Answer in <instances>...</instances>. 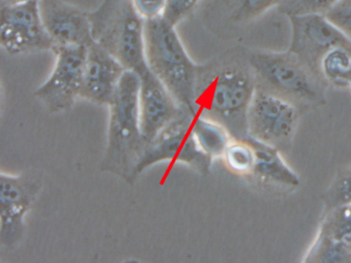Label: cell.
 I'll use <instances>...</instances> for the list:
<instances>
[{"label": "cell", "mask_w": 351, "mask_h": 263, "mask_svg": "<svg viewBox=\"0 0 351 263\" xmlns=\"http://www.w3.org/2000/svg\"><path fill=\"white\" fill-rule=\"evenodd\" d=\"M256 88L247 49L234 47L198 65L195 112L225 125L235 139L247 138L248 107Z\"/></svg>", "instance_id": "1"}, {"label": "cell", "mask_w": 351, "mask_h": 263, "mask_svg": "<svg viewBox=\"0 0 351 263\" xmlns=\"http://www.w3.org/2000/svg\"><path fill=\"white\" fill-rule=\"evenodd\" d=\"M108 107V140L100 171L133 184L138 177L137 166L147 146L141 131L139 76L136 72H124Z\"/></svg>", "instance_id": "2"}, {"label": "cell", "mask_w": 351, "mask_h": 263, "mask_svg": "<svg viewBox=\"0 0 351 263\" xmlns=\"http://www.w3.org/2000/svg\"><path fill=\"white\" fill-rule=\"evenodd\" d=\"M145 49L149 70L180 106L194 113L198 65L189 55L176 27L162 16L145 21Z\"/></svg>", "instance_id": "3"}, {"label": "cell", "mask_w": 351, "mask_h": 263, "mask_svg": "<svg viewBox=\"0 0 351 263\" xmlns=\"http://www.w3.org/2000/svg\"><path fill=\"white\" fill-rule=\"evenodd\" d=\"M247 55L258 86L293 101L299 107L326 104L328 82L289 49H247Z\"/></svg>", "instance_id": "4"}, {"label": "cell", "mask_w": 351, "mask_h": 263, "mask_svg": "<svg viewBox=\"0 0 351 263\" xmlns=\"http://www.w3.org/2000/svg\"><path fill=\"white\" fill-rule=\"evenodd\" d=\"M94 41L116 58L125 69L137 74L147 69L145 23L132 0H102L89 12Z\"/></svg>", "instance_id": "5"}, {"label": "cell", "mask_w": 351, "mask_h": 263, "mask_svg": "<svg viewBox=\"0 0 351 263\" xmlns=\"http://www.w3.org/2000/svg\"><path fill=\"white\" fill-rule=\"evenodd\" d=\"M192 114L188 109H182L171 123L147 144L137 166L138 176L143 171L161 162H167L170 166L184 164L197 174H208L213 160L200 149L195 140Z\"/></svg>", "instance_id": "6"}, {"label": "cell", "mask_w": 351, "mask_h": 263, "mask_svg": "<svg viewBox=\"0 0 351 263\" xmlns=\"http://www.w3.org/2000/svg\"><path fill=\"white\" fill-rule=\"evenodd\" d=\"M299 118L295 103L256 84L246 117L247 138L282 149L291 144Z\"/></svg>", "instance_id": "7"}, {"label": "cell", "mask_w": 351, "mask_h": 263, "mask_svg": "<svg viewBox=\"0 0 351 263\" xmlns=\"http://www.w3.org/2000/svg\"><path fill=\"white\" fill-rule=\"evenodd\" d=\"M88 47H56L55 64L49 77L34 95L48 112L61 113L73 108L80 98Z\"/></svg>", "instance_id": "8"}, {"label": "cell", "mask_w": 351, "mask_h": 263, "mask_svg": "<svg viewBox=\"0 0 351 263\" xmlns=\"http://www.w3.org/2000/svg\"><path fill=\"white\" fill-rule=\"evenodd\" d=\"M42 190V185L28 175L0 174V245L17 248L26 232V217Z\"/></svg>", "instance_id": "9"}, {"label": "cell", "mask_w": 351, "mask_h": 263, "mask_svg": "<svg viewBox=\"0 0 351 263\" xmlns=\"http://www.w3.org/2000/svg\"><path fill=\"white\" fill-rule=\"evenodd\" d=\"M0 45L11 55L53 51L40 16V0L0 8Z\"/></svg>", "instance_id": "10"}, {"label": "cell", "mask_w": 351, "mask_h": 263, "mask_svg": "<svg viewBox=\"0 0 351 263\" xmlns=\"http://www.w3.org/2000/svg\"><path fill=\"white\" fill-rule=\"evenodd\" d=\"M287 18L291 25L289 51L320 76V61L328 51L337 47H351L350 37L326 14H306Z\"/></svg>", "instance_id": "11"}, {"label": "cell", "mask_w": 351, "mask_h": 263, "mask_svg": "<svg viewBox=\"0 0 351 263\" xmlns=\"http://www.w3.org/2000/svg\"><path fill=\"white\" fill-rule=\"evenodd\" d=\"M40 10L54 47H89L95 42L89 12L65 0H40Z\"/></svg>", "instance_id": "12"}, {"label": "cell", "mask_w": 351, "mask_h": 263, "mask_svg": "<svg viewBox=\"0 0 351 263\" xmlns=\"http://www.w3.org/2000/svg\"><path fill=\"white\" fill-rule=\"evenodd\" d=\"M139 76V115L141 131L147 144L165 129L182 112L171 92L153 72L143 70Z\"/></svg>", "instance_id": "13"}, {"label": "cell", "mask_w": 351, "mask_h": 263, "mask_svg": "<svg viewBox=\"0 0 351 263\" xmlns=\"http://www.w3.org/2000/svg\"><path fill=\"white\" fill-rule=\"evenodd\" d=\"M124 66L108 51L94 42L88 47L80 98L108 106L116 94Z\"/></svg>", "instance_id": "14"}, {"label": "cell", "mask_w": 351, "mask_h": 263, "mask_svg": "<svg viewBox=\"0 0 351 263\" xmlns=\"http://www.w3.org/2000/svg\"><path fill=\"white\" fill-rule=\"evenodd\" d=\"M250 140L256 149V162L250 176L252 180L261 186L285 190H291L301 184L299 175L287 164L280 150Z\"/></svg>", "instance_id": "15"}, {"label": "cell", "mask_w": 351, "mask_h": 263, "mask_svg": "<svg viewBox=\"0 0 351 263\" xmlns=\"http://www.w3.org/2000/svg\"><path fill=\"white\" fill-rule=\"evenodd\" d=\"M280 2L281 0H211L205 8V18L215 24L242 26L272 8H278Z\"/></svg>", "instance_id": "16"}, {"label": "cell", "mask_w": 351, "mask_h": 263, "mask_svg": "<svg viewBox=\"0 0 351 263\" xmlns=\"http://www.w3.org/2000/svg\"><path fill=\"white\" fill-rule=\"evenodd\" d=\"M192 131L200 149L213 160L223 158L228 145L233 140L225 125L196 112L192 114Z\"/></svg>", "instance_id": "17"}, {"label": "cell", "mask_w": 351, "mask_h": 263, "mask_svg": "<svg viewBox=\"0 0 351 263\" xmlns=\"http://www.w3.org/2000/svg\"><path fill=\"white\" fill-rule=\"evenodd\" d=\"M317 234L351 253V203L326 210Z\"/></svg>", "instance_id": "18"}, {"label": "cell", "mask_w": 351, "mask_h": 263, "mask_svg": "<svg viewBox=\"0 0 351 263\" xmlns=\"http://www.w3.org/2000/svg\"><path fill=\"white\" fill-rule=\"evenodd\" d=\"M320 74L328 84L346 88L351 74V47H337L322 57Z\"/></svg>", "instance_id": "19"}, {"label": "cell", "mask_w": 351, "mask_h": 263, "mask_svg": "<svg viewBox=\"0 0 351 263\" xmlns=\"http://www.w3.org/2000/svg\"><path fill=\"white\" fill-rule=\"evenodd\" d=\"M223 160L234 174L250 177L256 162V149L252 140L233 138L223 153Z\"/></svg>", "instance_id": "20"}, {"label": "cell", "mask_w": 351, "mask_h": 263, "mask_svg": "<svg viewBox=\"0 0 351 263\" xmlns=\"http://www.w3.org/2000/svg\"><path fill=\"white\" fill-rule=\"evenodd\" d=\"M341 0H281L278 12L289 18L306 14H326Z\"/></svg>", "instance_id": "21"}, {"label": "cell", "mask_w": 351, "mask_h": 263, "mask_svg": "<svg viewBox=\"0 0 351 263\" xmlns=\"http://www.w3.org/2000/svg\"><path fill=\"white\" fill-rule=\"evenodd\" d=\"M326 210L341 203H351V168L342 175L324 197Z\"/></svg>", "instance_id": "22"}, {"label": "cell", "mask_w": 351, "mask_h": 263, "mask_svg": "<svg viewBox=\"0 0 351 263\" xmlns=\"http://www.w3.org/2000/svg\"><path fill=\"white\" fill-rule=\"evenodd\" d=\"M199 1L200 0H166L162 18L176 28L180 23L192 14Z\"/></svg>", "instance_id": "23"}, {"label": "cell", "mask_w": 351, "mask_h": 263, "mask_svg": "<svg viewBox=\"0 0 351 263\" xmlns=\"http://www.w3.org/2000/svg\"><path fill=\"white\" fill-rule=\"evenodd\" d=\"M326 16L351 38V0H341Z\"/></svg>", "instance_id": "24"}, {"label": "cell", "mask_w": 351, "mask_h": 263, "mask_svg": "<svg viewBox=\"0 0 351 263\" xmlns=\"http://www.w3.org/2000/svg\"><path fill=\"white\" fill-rule=\"evenodd\" d=\"M133 5L145 21L161 18L166 0H132Z\"/></svg>", "instance_id": "25"}, {"label": "cell", "mask_w": 351, "mask_h": 263, "mask_svg": "<svg viewBox=\"0 0 351 263\" xmlns=\"http://www.w3.org/2000/svg\"><path fill=\"white\" fill-rule=\"evenodd\" d=\"M29 0H0V8H9V6L18 5Z\"/></svg>", "instance_id": "26"}, {"label": "cell", "mask_w": 351, "mask_h": 263, "mask_svg": "<svg viewBox=\"0 0 351 263\" xmlns=\"http://www.w3.org/2000/svg\"><path fill=\"white\" fill-rule=\"evenodd\" d=\"M349 86H351V74H350V77H349Z\"/></svg>", "instance_id": "27"}]
</instances>
